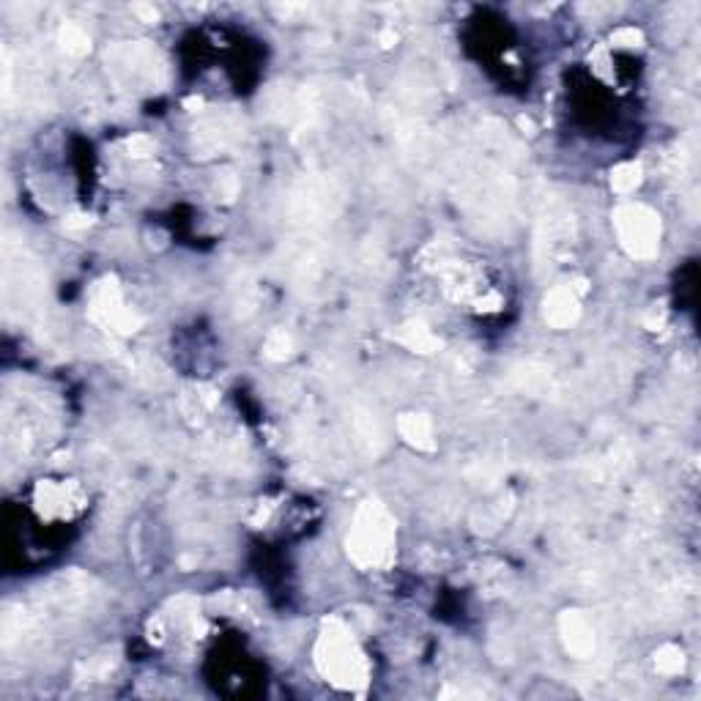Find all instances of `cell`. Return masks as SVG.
<instances>
[{
    "mask_svg": "<svg viewBox=\"0 0 701 701\" xmlns=\"http://www.w3.org/2000/svg\"><path fill=\"white\" fill-rule=\"evenodd\" d=\"M578 318V296L573 294V288L562 285L554 288L546 299V321L554 329H567L570 324H576Z\"/></svg>",
    "mask_w": 701,
    "mask_h": 701,
    "instance_id": "5",
    "label": "cell"
},
{
    "mask_svg": "<svg viewBox=\"0 0 701 701\" xmlns=\"http://www.w3.org/2000/svg\"><path fill=\"white\" fill-rule=\"evenodd\" d=\"M400 433L408 444L419 446V449H433V427L427 422V416L419 414H406L400 419Z\"/></svg>",
    "mask_w": 701,
    "mask_h": 701,
    "instance_id": "6",
    "label": "cell"
},
{
    "mask_svg": "<svg viewBox=\"0 0 701 701\" xmlns=\"http://www.w3.org/2000/svg\"><path fill=\"white\" fill-rule=\"evenodd\" d=\"M616 233L633 258H652L660 245V219L646 205H622L616 211Z\"/></svg>",
    "mask_w": 701,
    "mask_h": 701,
    "instance_id": "3",
    "label": "cell"
},
{
    "mask_svg": "<svg viewBox=\"0 0 701 701\" xmlns=\"http://www.w3.org/2000/svg\"><path fill=\"white\" fill-rule=\"evenodd\" d=\"M562 638L570 655L576 657H592L595 652V630L589 619L578 611H567L562 616Z\"/></svg>",
    "mask_w": 701,
    "mask_h": 701,
    "instance_id": "4",
    "label": "cell"
},
{
    "mask_svg": "<svg viewBox=\"0 0 701 701\" xmlns=\"http://www.w3.org/2000/svg\"><path fill=\"white\" fill-rule=\"evenodd\" d=\"M315 666L326 682L343 690H359L370 679V663L359 649L354 633L332 619L324 625V633L315 644Z\"/></svg>",
    "mask_w": 701,
    "mask_h": 701,
    "instance_id": "1",
    "label": "cell"
},
{
    "mask_svg": "<svg viewBox=\"0 0 701 701\" xmlns=\"http://www.w3.org/2000/svg\"><path fill=\"white\" fill-rule=\"evenodd\" d=\"M64 45H66L69 53H77V55L88 50V39H85L83 31H77V28H66V31H64Z\"/></svg>",
    "mask_w": 701,
    "mask_h": 701,
    "instance_id": "9",
    "label": "cell"
},
{
    "mask_svg": "<svg viewBox=\"0 0 701 701\" xmlns=\"http://www.w3.org/2000/svg\"><path fill=\"white\" fill-rule=\"evenodd\" d=\"M269 354L275 356V359H283L285 354H288V348H291V340L283 335V332H277V335H272V340H269Z\"/></svg>",
    "mask_w": 701,
    "mask_h": 701,
    "instance_id": "10",
    "label": "cell"
},
{
    "mask_svg": "<svg viewBox=\"0 0 701 701\" xmlns=\"http://www.w3.org/2000/svg\"><path fill=\"white\" fill-rule=\"evenodd\" d=\"M641 184V167L638 165H622V167H616L614 170V175H611V186L619 192V195H627V192H633L636 186Z\"/></svg>",
    "mask_w": 701,
    "mask_h": 701,
    "instance_id": "8",
    "label": "cell"
},
{
    "mask_svg": "<svg viewBox=\"0 0 701 701\" xmlns=\"http://www.w3.org/2000/svg\"><path fill=\"white\" fill-rule=\"evenodd\" d=\"M392 551H395V524L381 505L367 502L354 518V526L348 535V556L359 567L370 570V567H386L392 562Z\"/></svg>",
    "mask_w": 701,
    "mask_h": 701,
    "instance_id": "2",
    "label": "cell"
},
{
    "mask_svg": "<svg viewBox=\"0 0 701 701\" xmlns=\"http://www.w3.org/2000/svg\"><path fill=\"white\" fill-rule=\"evenodd\" d=\"M655 668L660 671V674H666V676H674V674H682V668H685V655H682V649L679 646H663V649H657V655H655Z\"/></svg>",
    "mask_w": 701,
    "mask_h": 701,
    "instance_id": "7",
    "label": "cell"
}]
</instances>
